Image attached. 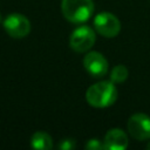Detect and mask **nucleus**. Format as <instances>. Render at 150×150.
<instances>
[{"label": "nucleus", "mask_w": 150, "mask_h": 150, "mask_svg": "<svg viewBox=\"0 0 150 150\" xmlns=\"http://www.w3.org/2000/svg\"><path fill=\"white\" fill-rule=\"evenodd\" d=\"M0 21H1V15H0Z\"/></svg>", "instance_id": "nucleus-14"}, {"label": "nucleus", "mask_w": 150, "mask_h": 150, "mask_svg": "<svg viewBox=\"0 0 150 150\" xmlns=\"http://www.w3.org/2000/svg\"><path fill=\"white\" fill-rule=\"evenodd\" d=\"M86 149L87 150H102V149H104L103 141H100L97 138L88 139L86 143Z\"/></svg>", "instance_id": "nucleus-11"}, {"label": "nucleus", "mask_w": 150, "mask_h": 150, "mask_svg": "<svg viewBox=\"0 0 150 150\" xmlns=\"http://www.w3.org/2000/svg\"><path fill=\"white\" fill-rule=\"evenodd\" d=\"M4 29L14 39H22L30 32V21L20 13H12L4 20Z\"/></svg>", "instance_id": "nucleus-4"}, {"label": "nucleus", "mask_w": 150, "mask_h": 150, "mask_svg": "<svg viewBox=\"0 0 150 150\" xmlns=\"http://www.w3.org/2000/svg\"><path fill=\"white\" fill-rule=\"evenodd\" d=\"M61 12L67 21L82 23L93 15L94 2L93 0H62Z\"/></svg>", "instance_id": "nucleus-2"}, {"label": "nucleus", "mask_w": 150, "mask_h": 150, "mask_svg": "<svg viewBox=\"0 0 150 150\" xmlns=\"http://www.w3.org/2000/svg\"><path fill=\"white\" fill-rule=\"evenodd\" d=\"M127 129L132 138L137 141H145L150 138V117L145 114L137 112L129 117Z\"/></svg>", "instance_id": "nucleus-6"}, {"label": "nucleus", "mask_w": 150, "mask_h": 150, "mask_svg": "<svg viewBox=\"0 0 150 150\" xmlns=\"http://www.w3.org/2000/svg\"><path fill=\"white\" fill-rule=\"evenodd\" d=\"M86 70L94 77H102L108 73V61L98 52H88L83 57Z\"/></svg>", "instance_id": "nucleus-7"}, {"label": "nucleus", "mask_w": 150, "mask_h": 150, "mask_svg": "<svg viewBox=\"0 0 150 150\" xmlns=\"http://www.w3.org/2000/svg\"><path fill=\"white\" fill-rule=\"evenodd\" d=\"M96 33L89 26H80L73 30L69 36V46L76 53H86L94 46Z\"/></svg>", "instance_id": "nucleus-3"}, {"label": "nucleus", "mask_w": 150, "mask_h": 150, "mask_svg": "<svg viewBox=\"0 0 150 150\" xmlns=\"http://www.w3.org/2000/svg\"><path fill=\"white\" fill-rule=\"evenodd\" d=\"M128 68L124 64H117L110 71V81L114 83H123L128 79Z\"/></svg>", "instance_id": "nucleus-10"}, {"label": "nucleus", "mask_w": 150, "mask_h": 150, "mask_svg": "<svg viewBox=\"0 0 150 150\" xmlns=\"http://www.w3.org/2000/svg\"><path fill=\"white\" fill-rule=\"evenodd\" d=\"M30 146L38 150H49L53 146V138L46 131H36L30 138Z\"/></svg>", "instance_id": "nucleus-9"}, {"label": "nucleus", "mask_w": 150, "mask_h": 150, "mask_svg": "<svg viewBox=\"0 0 150 150\" xmlns=\"http://www.w3.org/2000/svg\"><path fill=\"white\" fill-rule=\"evenodd\" d=\"M103 145L109 150H124L128 148V136L122 129L112 128L105 134Z\"/></svg>", "instance_id": "nucleus-8"}, {"label": "nucleus", "mask_w": 150, "mask_h": 150, "mask_svg": "<svg viewBox=\"0 0 150 150\" xmlns=\"http://www.w3.org/2000/svg\"><path fill=\"white\" fill-rule=\"evenodd\" d=\"M86 100L94 108H107L117 100V89L111 81H100L87 89Z\"/></svg>", "instance_id": "nucleus-1"}, {"label": "nucleus", "mask_w": 150, "mask_h": 150, "mask_svg": "<svg viewBox=\"0 0 150 150\" xmlns=\"http://www.w3.org/2000/svg\"><path fill=\"white\" fill-rule=\"evenodd\" d=\"M75 146H76V143L73 138H64L59 144V149L61 150H73L75 149Z\"/></svg>", "instance_id": "nucleus-12"}, {"label": "nucleus", "mask_w": 150, "mask_h": 150, "mask_svg": "<svg viewBox=\"0 0 150 150\" xmlns=\"http://www.w3.org/2000/svg\"><path fill=\"white\" fill-rule=\"evenodd\" d=\"M146 149H149V150H150V142L148 143V145H146Z\"/></svg>", "instance_id": "nucleus-13"}, {"label": "nucleus", "mask_w": 150, "mask_h": 150, "mask_svg": "<svg viewBox=\"0 0 150 150\" xmlns=\"http://www.w3.org/2000/svg\"><path fill=\"white\" fill-rule=\"evenodd\" d=\"M94 28L104 38H115L121 30V22L112 13L101 12L94 19Z\"/></svg>", "instance_id": "nucleus-5"}]
</instances>
